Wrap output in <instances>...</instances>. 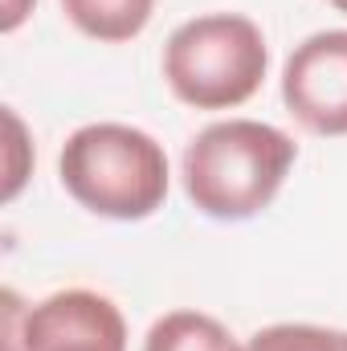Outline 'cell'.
<instances>
[{"mask_svg": "<svg viewBox=\"0 0 347 351\" xmlns=\"http://www.w3.org/2000/svg\"><path fill=\"white\" fill-rule=\"evenodd\" d=\"M4 123H8V135H12V139H8L12 147H8V184H4V200H12V196L21 192V180H25V168H21V152H25V127H21V119H16L12 110L4 114Z\"/></svg>", "mask_w": 347, "mask_h": 351, "instance_id": "obj_9", "label": "cell"}, {"mask_svg": "<svg viewBox=\"0 0 347 351\" xmlns=\"http://www.w3.org/2000/svg\"><path fill=\"white\" fill-rule=\"evenodd\" d=\"M29 8H33V0H4V21H0L4 33H12V29L29 16Z\"/></svg>", "mask_w": 347, "mask_h": 351, "instance_id": "obj_10", "label": "cell"}, {"mask_svg": "<svg viewBox=\"0 0 347 351\" xmlns=\"http://www.w3.org/2000/svg\"><path fill=\"white\" fill-rule=\"evenodd\" d=\"M246 351H347V331L315 327V323H274L258 331Z\"/></svg>", "mask_w": 347, "mask_h": 351, "instance_id": "obj_8", "label": "cell"}, {"mask_svg": "<svg viewBox=\"0 0 347 351\" xmlns=\"http://www.w3.org/2000/svg\"><path fill=\"white\" fill-rule=\"evenodd\" d=\"M58 176L82 208L110 221H143L168 196L164 147L127 123L78 127L58 156Z\"/></svg>", "mask_w": 347, "mask_h": 351, "instance_id": "obj_2", "label": "cell"}, {"mask_svg": "<svg viewBox=\"0 0 347 351\" xmlns=\"http://www.w3.org/2000/svg\"><path fill=\"white\" fill-rule=\"evenodd\" d=\"M25 351H127L119 306L94 290H62L29 306L21 319Z\"/></svg>", "mask_w": 347, "mask_h": 351, "instance_id": "obj_5", "label": "cell"}, {"mask_svg": "<svg viewBox=\"0 0 347 351\" xmlns=\"http://www.w3.org/2000/svg\"><path fill=\"white\" fill-rule=\"evenodd\" d=\"M286 110L315 135H347V29L307 37L282 70Z\"/></svg>", "mask_w": 347, "mask_h": 351, "instance_id": "obj_4", "label": "cell"}, {"mask_svg": "<svg viewBox=\"0 0 347 351\" xmlns=\"http://www.w3.org/2000/svg\"><path fill=\"white\" fill-rule=\"evenodd\" d=\"M66 16L98 41H131L147 29L156 0H62Z\"/></svg>", "mask_w": 347, "mask_h": 351, "instance_id": "obj_6", "label": "cell"}, {"mask_svg": "<svg viewBox=\"0 0 347 351\" xmlns=\"http://www.w3.org/2000/svg\"><path fill=\"white\" fill-rule=\"evenodd\" d=\"M270 66L261 29L241 12H204L176 29L164 45V78L196 110H229L254 98Z\"/></svg>", "mask_w": 347, "mask_h": 351, "instance_id": "obj_3", "label": "cell"}, {"mask_svg": "<svg viewBox=\"0 0 347 351\" xmlns=\"http://www.w3.org/2000/svg\"><path fill=\"white\" fill-rule=\"evenodd\" d=\"M327 4H335V8H339V12H347V0H327Z\"/></svg>", "mask_w": 347, "mask_h": 351, "instance_id": "obj_11", "label": "cell"}, {"mask_svg": "<svg viewBox=\"0 0 347 351\" xmlns=\"http://www.w3.org/2000/svg\"><path fill=\"white\" fill-rule=\"evenodd\" d=\"M143 351H246V348L213 315L172 311V315L156 319V327L143 339Z\"/></svg>", "mask_w": 347, "mask_h": 351, "instance_id": "obj_7", "label": "cell"}, {"mask_svg": "<svg viewBox=\"0 0 347 351\" xmlns=\"http://www.w3.org/2000/svg\"><path fill=\"white\" fill-rule=\"evenodd\" d=\"M294 139L258 119L204 127L184 152V192L213 221H250L278 196L294 168Z\"/></svg>", "mask_w": 347, "mask_h": 351, "instance_id": "obj_1", "label": "cell"}]
</instances>
